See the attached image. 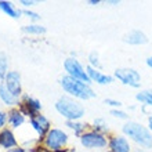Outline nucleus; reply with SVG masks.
Instances as JSON below:
<instances>
[{"label": "nucleus", "mask_w": 152, "mask_h": 152, "mask_svg": "<svg viewBox=\"0 0 152 152\" xmlns=\"http://www.w3.org/2000/svg\"><path fill=\"white\" fill-rule=\"evenodd\" d=\"M60 86L69 97H72L75 100L87 101L96 97V93L90 87V84L80 82L77 79H73L68 75H64L60 79Z\"/></svg>", "instance_id": "f257e3e1"}, {"label": "nucleus", "mask_w": 152, "mask_h": 152, "mask_svg": "<svg viewBox=\"0 0 152 152\" xmlns=\"http://www.w3.org/2000/svg\"><path fill=\"white\" fill-rule=\"evenodd\" d=\"M56 111L62 118L66 119V122H77L86 115V109L77 100L69 96H62L56 101Z\"/></svg>", "instance_id": "f03ea898"}, {"label": "nucleus", "mask_w": 152, "mask_h": 152, "mask_svg": "<svg viewBox=\"0 0 152 152\" xmlns=\"http://www.w3.org/2000/svg\"><path fill=\"white\" fill-rule=\"evenodd\" d=\"M122 132H123V136L129 137V140L134 141L142 149L152 148V133L148 126H144L137 122H127L123 124Z\"/></svg>", "instance_id": "7ed1b4c3"}, {"label": "nucleus", "mask_w": 152, "mask_h": 152, "mask_svg": "<svg viewBox=\"0 0 152 152\" xmlns=\"http://www.w3.org/2000/svg\"><path fill=\"white\" fill-rule=\"evenodd\" d=\"M68 141H69L68 133L64 132L62 129L53 127L50 129V132L43 138V145L44 148L50 149L53 152H61L68 145Z\"/></svg>", "instance_id": "20e7f679"}, {"label": "nucleus", "mask_w": 152, "mask_h": 152, "mask_svg": "<svg viewBox=\"0 0 152 152\" xmlns=\"http://www.w3.org/2000/svg\"><path fill=\"white\" fill-rule=\"evenodd\" d=\"M79 140L82 147L86 149H90V151H93V149H102L108 145V140H107L105 134H101V133L96 132L93 129L84 132L79 137Z\"/></svg>", "instance_id": "39448f33"}, {"label": "nucleus", "mask_w": 152, "mask_h": 152, "mask_svg": "<svg viewBox=\"0 0 152 152\" xmlns=\"http://www.w3.org/2000/svg\"><path fill=\"white\" fill-rule=\"evenodd\" d=\"M64 69H65V72H66V75L73 77V79H77V80H80V82H84V83H87V84L91 83L86 68L80 64L79 60H76L73 57H69V58H66V60L64 61Z\"/></svg>", "instance_id": "423d86ee"}, {"label": "nucleus", "mask_w": 152, "mask_h": 152, "mask_svg": "<svg viewBox=\"0 0 152 152\" xmlns=\"http://www.w3.org/2000/svg\"><path fill=\"white\" fill-rule=\"evenodd\" d=\"M113 77L129 87L138 88L141 86V75L134 68H118L113 72Z\"/></svg>", "instance_id": "0eeeda50"}, {"label": "nucleus", "mask_w": 152, "mask_h": 152, "mask_svg": "<svg viewBox=\"0 0 152 152\" xmlns=\"http://www.w3.org/2000/svg\"><path fill=\"white\" fill-rule=\"evenodd\" d=\"M6 87L12 96L20 100V97L22 96V80H21V75L18 71H10L6 75L3 80H1Z\"/></svg>", "instance_id": "6e6552de"}, {"label": "nucleus", "mask_w": 152, "mask_h": 152, "mask_svg": "<svg viewBox=\"0 0 152 152\" xmlns=\"http://www.w3.org/2000/svg\"><path fill=\"white\" fill-rule=\"evenodd\" d=\"M21 112L24 113L25 116H29V119L33 118L35 115L40 113L42 111V104L40 101L35 97L31 96H24L22 97V101L20 102V108H18Z\"/></svg>", "instance_id": "1a4fd4ad"}, {"label": "nucleus", "mask_w": 152, "mask_h": 152, "mask_svg": "<svg viewBox=\"0 0 152 152\" xmlns=\"http://www.w3.org/2000/svg\"><path fill=\"white\" fill-rule=\"evenodd\" d=\"M108 148L111 152H133L130 141L123 134H115L108 138Z\"/></svg>", "instance_id": "9d476101"}, {"label": "nucleus", "mask_w": 152, "mask_h": 152, "mask_svg": "<svg viewBox=\"0 0 152 152\" xmlns=\"http://www.w3.org/2000/svg\"><path fill=\"white\" fill-rule=\"evenodd\" d=\"M29 123H31L32 129L36 132V134L40 138H44L46 134H47V133L50 132V129H51L50 120L44 115H42V113H37V115H35L33 118H31V119H29Z\"/></svg>", "instance_id": "9b49d317"}, {"label": "nucleus", "mask_w": 152, "mask_h": 152, "mask_svg": "<svg viewBox=\"0 0 152 152\" xmlns=\"http://www.w3.org/2000/svg\"><path fill=\"white\" fill-rule=\"evenodd\" d=\"M86 71H87V75L90 77L91 82L94 83L100 84V86H107V84H111L113 82V76L111 75H107V73L101 72L100 69H96V68H91V66H86Z\"/></svg>", "instance_id": "f8f14e48"}, {"label": "nucleus", "mask_w": 152, "mask_h": 152, "mask_svg": "<svg viewBox=\"0 0 152 152\" xmlns=\"http://www.w3.org/2000/svg\"><path fill=\"white\" fill-rule=\"evenodd\" d=\"M15 147H18V141H17L11 129L4 127L3 130H0V148L8 151V149L15 148Z\"/></svg>", "instance_id": "ddd939ff"}, {"label": "nucleus", "mask_w": 152, "mask_h": 152, "mask_svg": "<svg viewBox=\"0 0 152 152\" xmlns=\"http://www.w3.org/2000/svg\"><path fill=\"white\" fill-rule=\"evenodd\" d=\"M124 43L132 44V46H142L148 43V36L140 29H133L129 33H126L123 37Z\"/></svg>", "instance_id": "4468645a"}, {"label": "nucleus", "mask_w": 152, "mask_h": 152, "mask_svg": "<svg viewBox=\"0 0 152 152\" xmlns=\"http://www.w3.org/2000/svg\"><path fill=\"white\" fill-rule=\"evenodd\" d=\"M25 115L18 108H11L7 112V123L12 129H18L25 123Z\"/></svg>", "instance_id": "2eb2a0df"}, {"label": "nucleus", "mask_w": 152, "mask_h": 152, "mask_svg": "<svg viewBox=\"0 0 152 152\" xmlns=\"http://www.w3.org/2000/svg\"><path fill=\"white\" fill-rule=\"evenodd\" d=\"M0 11L14 20H18L22 14V10L17 8L12 1H7V0H0Z\"/></svg>", "instance_id": "dca6fc26"}, {"label": "nucleus", "mask_w": 152, "mask_h": 152, "mask_svg": "<svg viewBox=\"0 0 152 152\" xmlns=\"http://www.w3.org/2000/svg\"><path fill=\"white\" fill-rule=\"evenodd\" d=\"M0 100L3 101V104L7 105V107H15V105L20 104V100L15 98L11 93L8 91L3 82H0Z\"/></svg>", "instance_id": "f3484780"}, {"label": "nucleus", "mask_w": 152, "mask_h": 152, "mask_svg": "<svg viewBox=\"0 0 152 152\" xmlns=\"http://www.w3.org/2000/svg\"><path fill=\"white\" fill-rule=\"evenodd\" d=\"M22 32L28 33V35H33V36H40V35H44L47 32V29L39 24H29L22 26Z\"/></svg>", "instance_id": "a211bd4d"}, {"label": "nucleus", "mask_w": 152, "mask_h": 152, "mask_svg": "<svg viewBox=\"0 0 152 152\" xmlns=\"http://www.w3.org/2000/svg\"><path fill=\"white\" fill-rule=\"evenodd\" d=\"M136 100L142 105L152 107V90H142V91L137 93Z\"/></svg>", "instance_id": "6ab92c4d"}, {"label": "nucleus", "mask_w": 152, "mask_h": 152, "mask_svg": "<svg viewBox=\"0 0 152 152\" xmlns=\"http://www.w3.org/2000/svg\"><path fill=\"white\" fill-rule=\"evenodd\" d=\"M8 72H10L8 71V56L6 53L0 51V80H3Z\"/></svg>", "instance_id": "aec40b11"}, {"label": "nucleus", "mask_w": 152, "mask_h": 152, "mask_svg": "<svg viewBox=\"0 0 152 152\" xmlns=\"http://www.w3.org/2000/svg\"><path fill=\"white\" fill-rule=\"evenodd\" d=\"M93 130H96V132L101 133V134H105V133L109 132L108 123H107L102 118H97V119L93 122Z\"/></svg>", "instance_id": "412c9836"}, {"label": "nucleus", "mask_w": 152, "mask_h": 152, "mask_svg": "<svg viewBox=\"0 0 152 152\" xmlns=\"http://www.w3.org/2000/svg\"><path fill=\"white\" fill-rule=\"evenodd\" d=\"M66 126H68V127L75 133V136H77V137H80L86 132V124L80 123L79 120H77V122H66Z\"/></svg>", "instance_id": "4be33fe9"}, {"label": "nucleus", "mask_w": 152, "mask_h": 152, "mask_svg": "<svg viewBox=\"0 0 152 152\" xmlns=\"http://www.w3.org/2000/svg\"><path fill=\"white\" fill-rule=\"evenodd\" d=\"M88 66L100 69L101 62H100V56H98V53L97 51H91L90 54H88Z\"/></svg>", "instance_id": "5701e85b"}, {"label": "nucleus", "mask_w": 152, "mask_h": 152, "mask_svg": "<svg viewBox=\"0 0 152 152\" xmlns=\"http://www.w3.org/2000/svg\"><path fill=\"white\" fill-rule=\"evenodd\" d=\"M111 115L113 118H116V119H122V120L129 119V115L122 109H111Z\"/></svg>", "instance_id": "b1692460"}, {"label": "nucleus", "mask_w": 152, "mask_h": 152, "mask_svg": "<svg viewBox=\"0 0 152 152\" xmlns=\"http://www.w3.org/2000/svg\"><path fill=\"white\" fill-rule=\"evenodd\" d=\"M107 105H109L112 109H120L122 108V102L119 100H115V98H105L104 101Z\"/></svg>", "instance_id": "393cba45"}, {"label": "nucleus", "mask_w": 152, "mask_h": 152, "mask_svg": "<svg viewBox=\"0 0 152 152\" xmlns=\"http://www.w3.org/2000/svg\"><path fill=\"white\" fill-rule=\"evenodd\" d=\"M22 14H25V15L28 17L31 21H39L40 20V15L37 14V12L32 11V10H22Z\"/></svg>", "instance_id": "a878e982"}, {"label": "nucleus", "mask_w": 152, "mask_h": 152, "mask_svg": "<svg viewBox=\"0 0 152 152\" xmlns=\"http://www.w3.org/2000/svg\"><path fill=\"white\" fill-rule=\"evenodd\" d=\"M7 124V113L4 111H0V130H3Z\"/></svg>", "instance_id": "bb28decb"}, {"label": "nucleus", "mask_w": 152, "mask_h": 152, "mask_svg": "<svg viewBox=\"0 0 152 152\" xmlns=\"http://www.w3.org/2000/svg\"><path fill=\"white\" fill-rule=\"evenodd\" d=\"M21 6H24V7H33V6H36L37 1H35V0H21L20 1Z\"/></svg>", "instance_id": "cd10ccee"}, {"label": "nucleus", "mask_w": 152, "mask_h": 152, "mask_svg": "<svg viewBox=\"0 0 152 152\" xmlns=\"http://www.w3.org/2000/svg\"><path fill=\"white\" fill-rule=\"evenodd\" d=\"M6 152H26L24 148H21V147H15V148H11V149H8V151Z\"/></svg>", "instance_id": "c85d7f7f"}, {"label": "nucleus", "mask_w": 152, "mask_h": 152, "mask_svg": "<svg viewBox=\"0 0 152 152\" xmlns=\"http://www.w3.org/2000/svg\"><path fill=\"white\" fill-rule=\"evenodd\" d=\"M145 62H147V65H148L149 68L152 69V56H151V57H148V58L145 60Z\"/></svg>", "instance_id": "c756f323"}, {"label": "nucleus", "mask_w": 152, "mask_h": 152, "mask_svg": "<svg viewBox=\"0 0 152 152\" xmlns=\"http://www.w3.org/2000/svg\"><path fill=\"white\" fill-rule=\"evenodd\" d=\"M90 6H96V4H100L101 3V0H90V1H87Z\"/></svg>", "instance_id": "7c9ffc66"}, {"label": "nucleus", "mask_w": 152, "mask_h": 152, "mask_svg": "<svg viewBox=\"0 0 152 152\" xmlns=\"http://www.w3.org/2000/svg\"><path fill=\"white\" fill-rule=\"evenodd\" d=\"M148 129L151 130V133H152V115L148 118Z\"/></svg>", "instance_id": "2f4dec72"}, {"label": "nucleus", "mask_w": 152, "mask_h": 152, "mask_svg": "<svg viewBox=\"0 0 152 152\" xmlns=\"http://www.w3.org/2000/svg\"><path fill=\"white\" fill-rule=\"evenodd\" d=\"M134 152H142V148H137Z\"/></svg>", "instance_id": "473e14b6"}, {"label": "nucleus", "mask_w": 152, "mask_h": 152, "mask_svg": "<svg viewBox=\"0 0 152 152\" xmlns=\"http://www.w3.org/2000/svg\"><path fill=\"white\" fill-rule=\"evenodd\" d=\"M108 152H111V151H108Z\"/></svg>", "instance_id": "72a5a7b5"}, {"label": "nucleus", "mask_w": 152, "mask_h": 152, "mask_svg": "<svg viewBox=\"0 0 152 152\" xmlns=\"http://www.w3.org/2000/svg\"><path fill=\"white\" fill-rule=\"evenodd\" d=\"M90 152H93V151H90Z\"/></svg>", "instance_id": "f704fd0d"}]
</instances>
